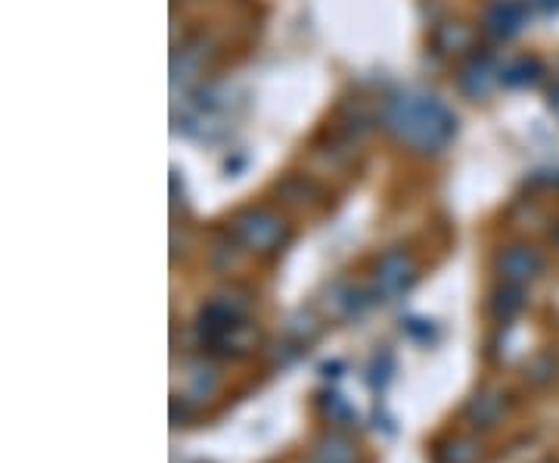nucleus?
Masks as SVG:
<instances>
[{
	"instance_id": "obj_12",
	"label": "nucleus",
	"mask_w": 559,
	"mask_h": 463,
	"mask_svg": "<svg viewBox=\"0 0 559 463\" xmlns=\"http://www.w3.org/2000/svg\"><path fill=\"white\" fill-rule=\"evenodd\" d=\"M323 404H326L330 417H336V420H355V411L342 402V395H326V402Z\"/></svg>"
},
{
	"instance_id": "obj_3",
	"label": "nucleus",
	"mask_w": 559,
	"mask_h": 463,
	"mask_svg": "<svg viewBox=\"0 0 559 463\" xmlns=\"http://www.w3.org/2000/svg\"><path fill=\"white\" fill-rule=\"evenodd\" d=\"M414 281H417V264H414V259L404 249H389L380 259V264H377L373 286H377V296L395 299L401 293H407Z\"/></svg>"
},
{
	"instance_id": "obj_2",
	"label": "nucleus",
	"mask_w": 559,
	"mask_h": 463,
	"mask_svg": "<svg viewBox=\"0 0 559 463\" xmlns=\"http://www.w3.org/2000/svg\"><path fill=\"white\" fill-rule=\"evenodd\" d=\"M234 230L246 246L252 249H261V252H271L286 242V224L280 222L274 212L267 209H249L242 212L240 218L234 222Z\"/></svg>"
},
{
	"instance_id": "obj_5",
	"label": "nucleus",
	"mask_w": 559,
	"mask_h": 463,
	"mask_svg": "<svg viewBox=\"0 0 559 463\" xmlns=\"http://www.w3.org/2000/svg\"><path fill=\"white\" fill-rule=\"evenodd\" d=\"M498 271H500V277H503V283L525 286V283L535 281L540 271H544V259H540V252L535 249V246L516 242V246L500 249Z\"/></svg>"
},
{
	"instance_id": "obj_11",
	"label": "nucleus",
	"mask_w": 559,
	"mask_h": 463,
	"mask_svg": "<svg viewBox=\"0 0 559 463\" xmlns=\"http://www.w3.org/2000/svg\"><path fill=\"white\" fill-rule=\"evenodd\" d=\"M498 407H500L498 399H476V402L469 404V417H473V420H481V424L488 426L491 420H495Z\"/></svg>"
},
{
	"instance_id": "obj_10",
	"label": "nucleus",
	"mask_w": 559,
	"mask_h": 463,
	"mask_svg": "<svg viewBox=\"0 0 559 463\" xmlns=\"http://www.w3.org/2000/svg\"><path fill=\"white\" fill-rule=\"evenodd\" d=\"M392 373H395V361H392V355L389 352H382V355H377L373 358V364H370V385L377 389V392H382L385 385H389V380H392Z\"/></svg>"
},
{
	"instance_id": "obj_9",
	"label": "nucleus",
	"mask_w": 559,
	"mask_h": 463,
	"mask_svg": "<svg viewBox=\"0 0 559 463\" xmlns=\"http://www.w3.org/2000/svg\"><path fill=\"white\" fill-rule=\"evenodd\" d=\"M522 305H525V299H522V286H516V283H507L503 289L495 293V305H491V311H495V318H498V321H510V318H516V314H520Z\"/></svg>"
},
{
	"instance_id": "obj_7",
	"label": "nucleus",
	"mask_w": 559,
	"mask_h": 463,
	"mask_svg": "<svg viewBox=\"0 0 559 463\" xmlns=\"http://www.w3.org/2000/svg\"><path fill=\"white\" fill-rule=\"evenodd\" d=\"M544 79V62L538 57H516L500 66V84L507 87H532Z\"/></svg>"
},
{
	"instance_id": "obj_8",
	"label": "nucleus",
	"mask_w": 559,
	"mask_h": 463,
	"mask_svg": "<svg viewBox=\"0 0 559 463\" xmlns=\"http://www.w3.org/2000/svg\"><path fill=\"white\" fill-rule=\"evenodd\" d=\"M318 463H355V444L342 436H326L314 451Z\"/></svg>"
},
{
	"instance_id": "obj_4",
	"label": "nucleus",
	"mask_w": 559,
	"mask_h": 463,
	"mask_svg": "<svg viewBox=\"0 0 559 463\" xmlns=\"http://www.w3.org/2000/svg\"><path fill=\"white\" fill-rule=\"evenodd\" d=\"M528 3L525 0H491L481 13V28L498 40H510L528 25Z\"/></svg>"
},
{
	"instance_id": "obj_14",
	"label": "nucleus",
	"mask_w": 559,
	"mask_h": 463,
	"mask_svg": "<svg viewBox=\"0 0 559 463\" xmlns=\"http://www.w3.org/2000/svg\"><path fill=\"white\" fill-rule=\"evenodd\" d=\"M550 109L559 116V81L550 87Z\"/></svg>"
},
{
	"instance_id": "obj_13",
	"label": "nucleus",
	"mask_w": 559,
	"mask_h": 463,
	"mask_svg": "<svg viewBox=\"0 0 559 463\" xmlns=\"http://www.w3.org/2000/svg\"><path fill=\"white\" fill-rule=\"evenodd\" d=\"M525 3L540 16H559V0H525Z\"/></svg>"
},
{
	"instance_id": "obj_1",
	"label": "nucleus",
	"mask_w": 559,
	"mask_h": 463,
	"mask_svg": "<svg viewBox=\"0 0 559 463\" xmlns=\"http://www.w3.org/2000/svg\"><path fill=\"white\" fill-rule=\"evenodd\" d=\"M385 131L414 153H439L457 134V116L436 94L407 91L385 103Z\"/></svg>"
},
{
	"instance_id": "obj_6",
	"label": "nucleus",
	"mask_w": 559,
	"mask_h": 463,
	"mask_svg": "<svg viewBox=\"0 0 559 463\" xmlns=\"http://www.w3.org/2000/svg\"><path fill=\"white\" fill-rule=\"evenodd\" d=\"M500 81V66L488 54H481V57H473V60L466 62L463 69H460V91L466 94V97H488L491 94V87Z\"/></svg>"
}]
</instances>
